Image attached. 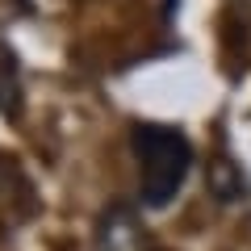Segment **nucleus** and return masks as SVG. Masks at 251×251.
<instances>
[{
	"mask_svg": "<svg viewBox=\"0 0 251 251\" xmlns=\"http://www.w3.org/2000/svg\"><path fill=\"white\" fill-rule=\"evenodd\" d=\"M134 155H138V201L147 209L172 205L193 168V143L176 126H134Z\"/></svg>",
	"mask_w": 251,
	"mask_h": 251,
	"instance_id": "nucleus-1",
	"label": "nucleus"
},
{
	"mask_svg": "<svg viewBox=\"0 0 251 251\" xmlns=\"http://www.w3.org/2000/svg\"><path fill=\"white\" fill-rule=\"evenodd\" d=\"M97 247L100 251H138L143 247V234H138V222L130 209H113V214L100 218L97 230Z\"/></svg>",
	"mask_w": 251,
	"mask_h": 251,
	"instance_id": "nucleus-2",
	"label": "nucleus"
},
{
	"mask_svg": "<svg viewBox=\"0 0 251 251\" xmlns=\"http://www.w3.org/2000/svg\"><path fill=\"white\" fill-rule=\"evenodd\" d=\"M209 188H214L218 201H243V193H247V184H243L239 168H234L230 159H218L214 168H209Z\"/></svg>",
	"mask_w": 251,
	"mask_h": 251,
	"instance_id": "nucleus-3",
	"label": "nucleus"
}]
</instances>
